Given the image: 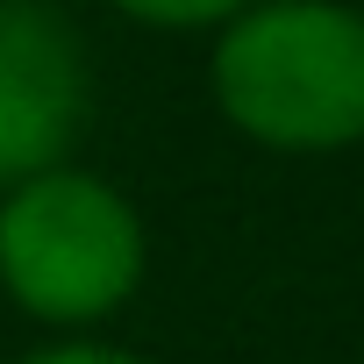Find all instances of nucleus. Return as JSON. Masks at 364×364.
Instances as JSON below:
<instances>
[{
    "label": "nucleus",
    "mask_w": 364,
    "mask_h": 364,
    "mask_svg": "<svg viewBox=\"0 0 364 364\" xmlns=\"http://www.w3.org/2000/svg\"><path fill=\"white\" fill-rule=\"evenodd\" d=\"M215 114L272 157L364 143V0H250L208 36Z\"/></svg>",
    "instance_id": "obj_1"
},
{
    "label": "nucleus",
    "mask_w": 364,
    "mask_h": 364,
    "mask_svg": "<svg viewBox=\"0 0 364 364\" xmlns=\"http://www.w3.org/2000/svg\"><path fill=\"white\" fill-rule=\"evenodd\" d=\"M150 272L143 208L93 164H50L0 186V293L15 314L86 336L114 321Z\"/></svg>",
    "instance_id": "obj_2"
},
{
    "label": "nucleus",
    "mask_w": 364,
    "mask_h": 364,
    "mask_svg": "<svg viewBox=\"0 0 364 364\" xmlns=\"http://www.w3.org/2000/svg\"><path fill=\"white\" fill-rule=\"evenodd\" d=\"M93 129V50L65 0H0V186L72 164Z\"/></svg>",
    "instance_id": "obj_3"
},
{
    "label": "nucleus",
    "mask_w": 364,
    "mask_h": 364,
    "mask_svg": "<svg viewBox=\"0 0 364 364\" xmlns=\"http://www.w3.org/2000/svg\"><path fill=\"white\" fill-rule=\"evenodd\" d=\"M100 8L122 15L129 29H157V36H215L250 0H100Z\"/></svg>",
    "instance_id": "obj_4"
},
{
    "label": "nucleus",
    "mask_w": 364,
    "mask_h": 364,
    "mask_svg": "<svg viewBox=\"0 0 364 364\" xmlns=\"http://www.w3.org/2000/svg\"><path fill=\"white\" fill-rule=\"evenodd\" d=\"M8 364H157V357H143L129 343H100V336H50V343H36Z\"/></svg>",
    "instance_id": "obj_5"
}]
</instances>
